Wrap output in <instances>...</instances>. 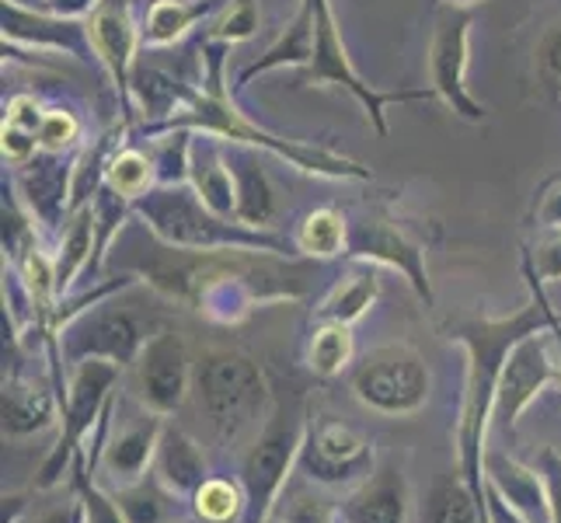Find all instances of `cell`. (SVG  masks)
<instances>
[{
    "instance_id": "cell-21",
    "label": "cell",
    "mask_w": 561,
    "mask_h": 523,
    "mask_svg": "<svg viewBox=\"0 0 561 523\" xmlns=\"http://www.w3.org/2000/svg\"><path fill=\"white\" fill-rule=\"evenodd\" d=\"M0 412H4L8 436H35V433L53 430V425L64 419V395L53 391L46 384L11 377L4 380Z\"/></svg>"
},
{
    "instance_id": "cell-48",
    "label": "cell",
    "mask_w": 561,
    "mask_h": 523,
    "mask_svg": "<svg viewBox=\"0 0 561 523\" xmlns=\"http://www.w3.org/2000/svg\"><path fill=\"white\" fill-rule=\"evenodd\" d=\"M182 523H199V520H196V516H192V520H182Z\"/></svg>"
},
{
    "instance_id": "cell-4",
    "label": "cell",
    "mask_w": 561,
    "mask_h": 523,
    "mask_svg": "<svg viewBox=\"0 0 561 523\" xmlns=\"http://www.w3.org/2000/svg\"><path fill=\"white\" fill-rule=\"evenodd\" d=\"M199 409L213 436L227 451H244L268 425V380L265 371L238 349H209L196 363L192 380Z\"/></svg>"
},
{
    "instance_id": "cell-22",
    "label": "cell",
    "mask_w": 561,
    "mask_h": 523,
    "mask_svg": "<svg viewBox=\"0 0 561 523\" xmlns=\"http://www.w3.org/2000/svg\"><path fill=\"white\" fill-rule=\"evenodd\" d=\"M314 49H318V22H314V0H300V11L294 14L273 46H268L255 64L244 67L238 77V88H248L255 77L268 70H283V67H300L307 70L314 64Z\"/></svg>"
},
{
    "instance_id": "cell-28",
    "label": "cell",
    "mask_w": 561,
    "mask_h": 523,
    "mask_svg": "<svg viewBox=\"0 0 561 523\" xmlns=\"http://www.w3.org/2000/svg\"><path fill=\"white\" fill-rule=\"evenodd\" d=\"M91 251H94V213H91V206H81V209H73V217L64 230L60 255H53L56 294H67V289L73 286V280L94 262Z\"/></svg>"
},
{
    "instance_id": "cell-8",
    "label": "cell",
    "mask_w": 561,
    "mask_h": 523,
    "mask_svg": "<svg viewBox=\"0 0 561 523\" xmlns=\"http://www.w3.org/2000/svg\"><path fill=\"white\" fill-rule=\"evenodd\" d=\"M314 22H318V49H314V64L300 73V84H335L342 91H350L353 99L363 105L366 120L374 123L377 137H387V115H383L387 105L436 99L433 88H422V91H377V88H370L350 64V49H345V43H342V32H339V22H335L328 0H314Z\"/></svg>"
},
{
    "instance_id": "cell-5",
    "label": "cell",
    "mask_w": 561,
    "mask_h": 523,
    "mask_svg": "<svg viewBox=\"0 0 561 523\" xmlns=\"http://www.w3.org/2000/svg\"><path fill=\"white\" fill-rule=\"evenodd\" d=\"M123 366L112 360H81L73 363L70 380L64 384V419L56 447L43 461L35 475V489L49 492L73 471L77 457L88 447V436L99 430L102 416L115 398V384H119Z\"/></svg>"
},
{
    "instance_id": "cell-47",
    "label": "cell",
    "mask_w": 561,
    "mask_h": 523,
    "mask_svg": "<svg viewBox=\"0 0 561 523\" xmlns=\"http://www.w3.org/2000/svg\"><path fill=\"white\" fill-rule=\"evenodd\" d=\"M268 523H283V516H273V520H268Z\"/></svg>"
},
{
    "instance_id": "cell-29",
    "label": "cell",
    "mask_w": 561,
    "mask_h": 523,
    "mask_svg": "<svg viewBox=\"0 0 561 523\" xmlns=\"http://www.w3.org/2000/svg\"><path fill=\"white\" fill-rule=\"evenodd\" d=\"M115 499L126 513L129 523H182L179 520V496L168 492L153 471L137 481V486H126V489H115Z\"/></svg>"
},
{
    "instance_id": "cell-9",
    "label": "cell",
    "mask_w": 561,
    "mask_h": 523,
    "mask_svg": "<svg viewBox=\"0 0 561 523\" xmlns=\"http://www.w3.org/2000/svg\"><path fill=\"white\" fill-rule=\"evenodd\" d=\"M304 433H307L304 419L286 422L273 416L259 433V440L244 451V464H241V486L248 496L244 523H268L276 516V502H283L286 478L300 461Z\"/></svg>"
},
{
    "instance_id": "cell-3",
    "label": "cell",
    "mask_w": 561,
    "mask_h": 523,
    "mask_svg": "<svg viewBox=\"0 0 561 523\" xmlns=\"http://www.w3.org/2000/svg\"><path fill=\"white\" fill-rule=\"evenodd\" d=\"M133 213L147 224V230L168 248L199 251V255H220V251H251V255H286V238L273 230L244 227L238 220H227L213 213L199 192L188 182L175 185H153L150 192L133 203Z\"/></svg>"
},
{
    "instance_id": "cell-45",
    "label": "cell",
    "mask_w": 561,
    "mask_h": 523,
    "mask_svg": "<svg viewBox=\"0 0 561 523\" xmlns=\"http://www.w3.org/2000/svg\"><path fill=\"white\" fill-rule=\"evenodd\" d=\"M73 523H84V513H81V502H77V513H73Z\"/></svg>"
},
{
    "instance_id": "cell-20",
    "label": "cell",
    "mask_w": 561,
    "mask_h": 523,
    "mask_svg": "<svg viewBox=\"0 0 561 523\" xmlns=\"http://www.w3.org/2000/svg\"><path fill=\"white\" fill-rule=\"evenodd\" d=\"M209 475H213L209 461H206L199 443L192 440L185 430H179V425L168 422L158 457H153V478H158L168 492H175L182 502H192V496L203 489V481Z\"/></svg>"
},
{
    "instance_id": "cell-38",
    "label": "cell",
    "mask_w": 561,
    "mask_h": 523,
    "mask_svg": "<svg viewBox=\"0 0 561 523\" xmlns=\"http://www.w3.org/2000/svg\"><path fill=\"white\" fill-rule=\"evenodd\" d=\"M537 471L545 478L548 492V523H561V454L554 447H545L537 454Z\"/></svg>"
},
{
    "instance_id": "cell-23",
    "label": "cell",
    "mask_w": 561,
    "mask_h": 523,
    "mask_svg": "<svg viewBox=\"0 0 561 523\" xmlns=\"http://www.w3.org/2000/svg\"><path fill=\"white\" fill-rule=\"evenodd\" d=\"M227 164H230L234 189H238V220L244 227L268 230L276 220V196H273V185H268V174L255 161V147L230 144L227 147Z\"/></svg>"
},
{
    "instance_id": "cell-17",
    "label": "cell",
    "mask_w": 561,
    "mask_h": 523,
    "mask_svg": "<svg viewBox=\"0 0 561 523\" xmlns=\"http://www.w3.org/2000/svg\"><path fill=\"white\" fill-rule=\"evenodd\" d=\"M412 489L401 468L377 464V471L339 502V523H409Z\"/></svg>"
},
{
    "instance_id": "cell-31",
    "label": "cell",
    "mask_w": 561,
    "mask_h": 523,
    "mask_svg": "<svg viewBox=\"0 0 561 523\" xmlns=\"http://www.w3.org/2000/svg\"><path fill=\"white\" fill-rule=\"evenodd\" d=\"M356 342L353 325H318L311 342H307V366L318 377H339L353 366Z\"/></svg>"
},
{
    "instance_id": "cell-18",
    "label": "cell",
    "mask_w": 561,
    "mask_h": 523,
    "mask_svg": "<svg viewBox=\"0 0 561 523\" xmlns=\"http://www.w3.org/2000/svg\"><path fill=\"white\" fill-rule=\"evenodd\" d=\"M91 46L99 64L108 70L112 84L119 88L123 99H129V73H133V60H137V46L144 32H137L129 18V8H99L91 14Z\"/></svg>"
},
{
    "instance_id": "cell-26",
    "label": "cell",
    "mask_w": 561,
    "mask_h": 523,
    "mask_svg": "<svg viewBox=\"0 0 561 523\" xmlns=\"http://www.w3.org/2000/svg\"><path fill=\"white\" fill-rule=\"evenodd\" d=\"M213 8H217V0H153L144 18V43L147 46L179 43Z\"/></svg>"
},
{
    "instance_id": "cell-24",
    "label": "cell",
    "mask_w": 561,
    "mask_h": 523,
    "mask_svg": "<svg viewBox=\"0 0 561 523\" xmlns=\"http://www.w3.org/2000/svg\"><path fill=\"white\" fill-rule=\"evenodd\" d=\"M485 520V492H478L463 475H443L425 496L422 523H481Z\"/></svg>"
},
{
    "instance_id": "cell-11",
    "label": "cell",
    "mask_w": 561,
    "mask_h": 523,
    "mask_svg": "<svg viewBox=\"0 0 561 523\" xmlns=\"http://www.w3.org/2000/svg\"><path fill=\"white\" fill-rule=\"evenodd\" d=\"M471 29L474 11L471 8H443L433 29L430 43V88L436 99L454 115L468 123H481L489 115L485 102H478L468 88V67H471Z\"/></svg>"
},
{
    "instance_id": "cell-37",
    "label": "cell",
    "mask_w": 561,
    "mask_h": 523,
    "mask_svg": "<svg viewBox=\"0 0 561 523\" xmlns=\"http://www.w3.org/2000/svg\"><path fill=\"white\" fill-rule=\"evenodd\" d=\"M283 523H339V507L321 496H297L279 510Z\"/></svg>"
},
{
    "instance_id": "cell-1",
    "label": "cell",
    "mask_w": 561,
    "mask_h": 523,
    "mask_svg": "<svg viewBox=\"0 0 561 523\" xmlns=\"http://www.w3.org/2000/svg\"><path fill=\"white\" fill-rule=\"evenodd\" d=\"M524 276L530 283V304L524 311H516L513 318H499V321H468L457 325L454 336L463 349H468V391H463V412H460V475L471 481L478 492H485V436L492 425V405H495V384L502 374V363H506L510 349L527 339L534 332H554L561 328L558 315L548 307L545 289H540L537 269L530 251L524 255Z\"/></svg>"
},
{
    "instance_id": "cell-25",
    "label": "cell",
    "mask_w": 561,
    "mask_h": 523,
    "mask_svg": "<svg viewBox=\"0 0 561 523\" xmlns=\"http://www.w3.org/2000/svg\"><path fill=\"white\" fill-rule=\"evenodd\" d=\"M380 297V280L370 269H353L350 276L339 280L314 307V318L321 325H356Z\"/></svg>"
},
{
    "instance_id": "cell-30",
    "label": "cell",
    "mask_w": 561,
    "mask_h": 523,
    "mask_svg": "<svg viewBox=\"0 0 561 523\" xmlns=\"http://www.w3.org/2000/svg\"><path fill=\"white\" fill-rule=\"evenodd\" d=\"M192 516L199 523H244L248 516V496L241 481H230L220 475H209L203 489L188 502Z\"/></svg>"
},
{
    "instance_id": "cell-39",
    "label": "cell",
    "mask_w": 561,
    "mask_h": 523,
    "mask_svg": "<svg viewBox=\"0 0 561 523\" xmlns=\"http://www.w3.org/2000/svg\"><path fill=\"white\" fill-rule=\"evenodd\" d=\"M534 220L545 230H561V174L540 189L537 206H534Z\"/></svg>"
},
{
    "instance_id": "cell-32",
    "label": "cell",
    "mask_w": 561,
    "mask_h": 523,
    "mask_svg": "<svg viewBox=\"0 0 561 523\" xmlns=\"http://www.w3.org/2000/svg\"><path fill=\"white\" fill-rule=\"evenodd\" d=\"M105 185L112 192H119V196H126L129 203H137L144 192L158 185V161H150L144 150L119 147L105 168Z\"/></svg>"
},
{
    "instance_id": "cell-44",
    "label": "cell",
    "mask_w": 561,
    "mask_h": 523,
    "mask_svg": "<svg viewBox=\"0 0 561 523\" xmlns=\"http://www.w3.org/2000/svg\"><path fill=\"white\" fill-rule=\"evenodd\" d=\"M443 4H450V8H478V4H485V0H443Z\"/></svg>"
},
{
    "instance_id": "cell-42",
    "label": "cell",
    "mask_w": 561,
    "mask_h": 523,
    "mask_svg": "<svg viewBox=\"0 0 561 523\" xmlns=\"http://www.w3.org/2000/svg\"><path fill=\"white\" fill-rule=\"evenodd\" d=\"M99 8V0H46L43 11L64 14V18H84L88 11Z\"/></svg>"
},
{
    "instance_id": "cell-33",
    "label": "cell",
    "mask_w": 561,
    "mask_h": 523,
    "mask_svg": "<svg viewBox=\"0 0 561 523\" xmlns=\"http://www.w3.org/2000/svg\"><path fill=\"white\" fill-rule=\"evenodd\" d=\"M73 475H77L73 489H77V502H81L84 523H129L112 489H105L99 478L88 475L84 468H77V464H73Z\"/></svg>"
},
{
    "instance_id": "cell-2",
    "label": "cell",
    "mask_w": 561,
    "mask_h": 523,
    "mask_svg": "<svg viewBox=\"0 0 561 523\" xmlns=\"http://www.w3.org/2000/svg\"><path fill=\"white\" fill-rule=\"evenodd\" d=\"M227 49L230 46H224V43H206L203 46V53L209 56L206 88L196 91V94H185L182 105L175 109V115H168L161 126H150L147 133H171V129L213 133V137H220L227 144H244V147L276 154V158L289 161V164L307 171V174H318V179H356V182L370 179V168H363L353 158H342V154L328 150V147L283 140V137H276V133H268V129L251 123L224 88V53Z\"/></svg>"
},
{
    "instance_id": "cell-41",
    "label": "cell",
    "mask_w": 561,
    "mask_h": 523,
    "mask_svg": "<svg viewBox=\"0 0 561 523\" xmlns=\"http://www.w3.org/2000/svg\"><path fill=\"white\" fill-rule=\"evenodd\" d=\"M485 523H530V520H524L516 510H510L506 502L485 486Z\"/></svg>"
},
{
    "instance_id": "cell-43",
    "label": "cell",
    "mask_w": 561,
    "mask_h": 523,
    "mask_svg": "<svg viewBox=\"0 0 561 523\" xmlns=\"http://www.w3.org/2000/svg\"><path fill=\"white\" fill-rule=\"evenodd\" d=\"M73 513H77V499H73V502H67V507L46 510L43 516H35L32 523H73Z\"/></svg>"
},
{
    "instance_id": "cell-12",
    "label": "cell",
    "mask_w": 561,
    "mask_h": 523,
    "mask_svg": "<svg viewBox=\"0 0 561 523\" xmlns=\"http://www.w3.org/2000/svg\"><path fill=\"white\" fill-rule=\"evenodd\" d=\"M144 321L137 315L123 311V307H108L105 300L91 307L81 318H73L56 342H60V356L73 366L81 360H112L126 366H137L144 345H147Z\"/></svg>"
},
{
    "instance_id": "cell-13",
    "label": "cell",
    "mask_w": 561,
    "mask_h": 523,
    "mask_svg": "<svg viewBox=\"0 0 561 523\" xmlns=\"http://www.w3.org/2000/svg\"><path fill=\"white\" fill-rule=\"evenodd\" d=\"M561 377V366L551 356V345L545 332H534L527 339H519L495 384V405H492V422L502 430H513L530 405L548 391V387Z\"/></svg>"
},
{
    "instance_id": "cell-6",
    "label": "cell",
    "mask_w": 561,
    "mask_h": 523,
    "mask_svg": "<svg viewBox=\"0 0 561 523\" xmlns=\"http://www.w3.org/2000/svg\"><path fill=\"white\" fill-rule=\"evenodd\" d=\"M433 374L412 345H380L353 371V395L363 409L387 419H404L425 409Z\"/></svg>"
},
{
    "instance_id": "cell-15",
    "label": "cell",
    "mask_w": 561,
    "mask_h": 523,
    "mask_svg": "<svg viewBox=\"0 0 561 523\" xmlns=\"http://www.w3.org/2000/svg\"><path fill=\"white\" fill-rule=\"evenodd\" d=\"M345 255H353L356 262H377L387 269H398L415 294L425 304H433V283H430V269H425V251L419 241H412L391 220H374V224L356 227L350 235V251H345Z\"/></svg>"
},
{
    "instance_id": "cell-40",
    "label": "cell",
    "mask_w": 561,
    "mask_h": 523,
    "mask_svg": "<svg viewBox=\"0 0 561 523\" xmlns=\"http://www.w3.org/2000/svg\"><path fill=\"white\" fill-rule=\"evenodd\" d=\"M534 259V269L537 276L545 283H561V230H554V235L540 245L537 251H530Z\"/></svg>"
},
{
    "instance_id": "cell-46",
    "label": "cell",
    "mask_w": 561,
    "mask_h": 523,
    "mask_svg": "<svg viewBox=\"0 0 561 523\" xmlns=\"http://www.w3.org/2000/svg\"><path fill=\"white\" fill-rule=\"evenodd\" d=\"M554 339H558V349H561V328H554ZM558 391H561V377H558Z\"/></svg>"
},
{
    "instance_id": "cell-36",
    "label": "cell",
    "mask_w": 561,
    "mask_h": 523,
    "mask_svg": "<svg viewBox=\"0 0 561 523\" xmlns=\"http://www.w3.org/2000/svg\"><path fill=\"white\" fill-rule=\"evenodd\" d=\"M77 140H81V123H77L73 112H67V109H49L43 115V126H38V144H43V150L64 154Z\"/></svg>"
},
{
    "instance_id": "cell-34",
    "label": "cell",
    "mask_w": 561,
    "mask_h": 523,
    "mask_svg": "<svg viewBox=\"0 0 561 523\" xmlns=\"http://www.w3.org/2000/svg\"><path fill=\"white\" fill-rule=\"evenodd\" d=\"M259 32V8L255 0H234L217 22L209 29V43H224V46H238L244 38Z\"/></svg>"
},
{
    "instance_id": "cell-27",
    "label": "cell",
    "mask_w": 561,
    "mask_h": 523,
    "mask_svg": "<svg viewBox=\"0 0 561 523\" xmlns=\"http://www.w3.org/2000/svg\"><path fill=\"white\" fill-rule=\"evenodd\" d=\"M350 235L353 230L345 224L342 213L332 206H321L300 220L294 248L307 259H335V255H345V251H350Z\"/></svg>"
},
{
    "instance_id": "cell-16",
    "label": "cell",
    "mask_w": 561,
    "mask_h": 523,
    "mask_svg": "<svg viewBox=\"0 0 561 523\" xmlns=\"http://www.w3.org/2000/svg\"><path fill=\"white\" fill-rule=\"evenodd\" d=\"M4 43L70 53L77 60H99L91 46V29L81 25V18L32 11L25 4H14V0H4Z\"/></svg>"
},
{
    "instance_id": "cell-14",
    "label": "cell",
    "mask_w": 561,
    "mask_h": 523,
    "mask_svg": "<svg viewBox=\"0 0 561 523\" xmlns=\"http://www.w3.org/2000/svg\"><path fill=\"white\" fill-rule=\"evenodd\" d=\"M133 371H137V401L164 419L182 409L196 380V363L179 332L150 336Z\"/></svg>"
},
{
    "instance_id": "cell-19",
    "label": "cell",
    "mask_w": 561,
    "mask_h": 523,
    "mask_svg": "<svg viewBox=\"0 0 561 523\" xmlns=\"http://www.w3.org/2000/svg\"><path fill=\"white\" fill-rule=\"evenodd\" d=\"M485 486L530 523H548V492L537 464H519L506 454L485 457Z\"/></svg>"
},
{
    "instance_id": "cell-10",
    "label": "cell",
    "mask_w": 561,
    "mask_h": 523,
    "mask_svg": "<svg viewBox=\"0 0 561 523\" xmlns=\"http://www.w3.org/2000/svg\"><path fill=\"white\" fill-rule=\"evenodd\" d=\"M297 468L311 478L314 486L350 492L377 471V454H374V443L359 430H353L350 422L318 416V419H307Z\"/></svg>"
},
{
    "instance_id": "cell-35",
    "label": "cell",
    "mask_w": 561,
    "mask_h": 523,
    "mask_svg": "<svg viewBox=\"0 0 561 523\" xmlns=\"http://www.w3.org/2000/svg\"><path fill=\"white\" fill-rule=\"evenodd\" d=\"M534 67H537L540 88H545L551 99H561V25L540 35V43L534 49Z\"/></svg>"
},
{
    "instance_id": "cell-7",
    "label": "cell",
    "mask_w": 561,
    "mask_h": 523,
    "mask_svg": "<svg viewBox=\"0 0 561 523\" xmlns=\"http://www.w3.org/2000/svg\"><path fill=\"white\" fill-rule=\"evenodd\" d=\"M119 416V401L112 398L108 412L102 416L94 440H99V454H94V471L102 475L105 489H126L137 486L153 471V457H158L161 436L168 419L150 412L140 405V416L133 419H115Z\"/></svg>"
}]
</instances>
